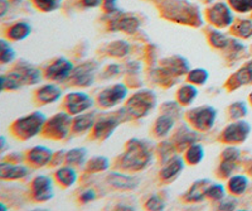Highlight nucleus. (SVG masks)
<instances>
[{
  "label": "nucleus",
  "instance_id": "nucleus-59",
  "mask_svg": "<svg viewBox=\"0 0 252 211\" xmlns=\"http://www.w3.org/2000/svg\"><path fill=\"white\" fill-rule=\"evenodd\" d=\"M249 99H250V103H251V104H252V91H251V93H250Z\"/></svg>",
  "mask_w": 252,
  "mask_h": 211
},
{
  "label": "nucleus",
  "instance_id": "nucleus-16",
  "mask_svg": "<svg viewBox=\"0 0 252 211\" xmlns=\"http://www.w3.org/2000/svg\"><path fill=\"white\" fill-rule=\"evenodd\" d=\"M186 163L187 162L184 157L179 156L177 153L173 154L169 158H166L163 162L160 172H159V176H160L161 181H164L166 183L173 182L183 172L184 167H186Z\"/></svg>",
  "mask_w": 252,
  "mask_h": 211
},
{
  "label": "nucleus",
  "instance_id": "nucleus-29",
  "mask_svg": "<svg viewBox=\"0 0 252 211\" xmlns=\"http://www.w3.org/2000/svg\"><path fill=\"white\" fill-rule=\"evenodd\" d=\"M199 90L195 85L187 82L177 90V102L182 106H190L197 100Z\"/></svg>",
  "mask_w": 252,
  "mask_h": 211
},
{
  "label": "nucleus",
  "instance_id": "nucleus-8",
  "mask_svg": "<svg viewBox=\"0 0 252 211\" xmlns=\"http://www.w3.org/2000/svg\"><path fill=\"white\" fill-rule=\"evenodd\" d=\"M73 70H75L73 62L69 58L60 56V57H56L55 60H52L51 64L46 67L44 76L49 81L61 84V82L68 81Z\"/></svg>",
  "mask_w": 252,
  "mask_h": 211
},
{
  "label": "nucleus",
  "instance_id": "nucleus-40",
  "mask_svg": "<svg viewBox=\"0 0 252 211\" xmlns=\"http://www.w3.org/2000/svg\"><path fill=\"white\" fill-rule=\"evenodd\" d=\"M227 195V190L222 183L212 182L208 186L206 191V199L211 200L213 203H217L220 200L223 199Z\"/></svg>",
  "mask_w": 252,
  "mask_h": 211
},
{
  "label": "nucleus",
  "instance_id": "nucleus-31",
  "mask_svg": "<svg viewBox=\"0 0 252 211\" xmlns=\"http://www.w3.org/2000/svg\"><path fill=\"white\" fill-rule=\"evenodd\" d=\"M87 159H89V150L85 147L72 148L67 150L66 163L73 167H85Z\"/></svg>",
  "mask_w": 252,
  "mask_h": 211
},
{
  "label": "nucleus",
  "instance_id": "nucleus-2",
  "mask_svg": "<svg viewBox=\"0 0 252 211\" xmlns=\"http://www.w3.org/2000/svg\"><path fill=\"white\" fill-rule=\"evenodd\" d=\"M163 13L164 17L178 23L193 24L195 27L203 23L199 8L186 0H168L163 6Z\"/></svg>",
  "mask_w": 252,
  "mask_h": 211
},
{
  "label": "nucleus",
  "instance_id": "nucleus-56",
  "mask_svg": "<svg viewBox=\"0 0 252 211\" xmlns=\"http://www.w3.org/2000/svg\"><path fill=\"white\" fill-rule=\"evenodd\" d=\"M1 144H0V149H1V153H4V150H5L6 148V138L5 136H1Z\"/></svg>",
  "mask_w": 252,
  "mask_h": 211
},
{
  "label": "nucleus",
  "instance_id": "nucleus-21",
  "mask_svg": "<svg viewBox=\"0 0 252 211\" xmlns=\"http://www.w3.org/2000/svg\"><path fill=\"white\" fill-rule=\"evenodd\" d=\"M161 65H163L161 67L169 75H172V77H179L182 75H187L190 71L189 61L181 55H174L164 58L163 61H161Z\"/></svg>",
  "mask_w": 252,
  "mask_h": 211
},
{
  "label": "nucleus",
  "instance_id": "nucleus-25",
  "mask_svg": "<svg viewBox=\"0 0 252 211\" xmlns=\"http://www.w3.org/2000/svg\"><path fill=\"white\" fill-rule=\"evenodd\" d=\"M211 183H212V181L209 178L197 179V181L188 188V191H187L186 194H184V201L189 204L202 203V201L206 199V191Z\"/></svg>",
  "mask_w": 252,
  "mask_h": 211
},
{
  "label": "nucleus",
  "instance_id": "nucleus-32",
  "mask_svg": "<svg viewBox=\"0 0 252 211\" xmlns=\"http://www.w3.org/2000/svg\"><path fill=\"white\" fill-rule=\"evenodd\" d=\"M231 85H233L231 89H236L242 85L252 84V60H250L244 67H241L237 72L229 78Z\"/></svg>",
  "mask_w": 252,
  "mask_h": 211
},
{
  "label": "nucleus",
  "instance_id": "nucleus-6",
  "mask_svg": "<svg viewBox=\"0 0 252 211\" xmlns=\"http://www.w3.org/2000/svg\"><path fill=\"white\" fill-rule=\"evenodd\" d=\"M72 123L73 115H71L68 111H60L47 120L42 134L55 141L66 139L72 133Z\"/></svg>",
  "mask_w": 252,
  "mask_h": 211
},
{
  "label": "nucleus",
  "instance_id": "nucleus-12",
  "mask_svg": "<svg viewBox=\"0 0 252 211\" xmlns=\"http://www.w3.org/2000/svg\"><path fill=\"white\" fill-rule=\"evenodd\" d=\"M251 133V125L246 120L238 119L229 123L220 133V141L226 144H241L249 138Z\"/></svg>",
  "mask_w": 252,
  "mask_h": 211
},
{
  "label": "nucleus",
  "instance_id": "nucleus-50",
  "mask_svg": "<svg viewBox=\"0 0 252 211\" xmlns=\"http://www.w3.org/2000/svg\"><path fill=\"white\" fill-rule=\"evenodd\" d=\"M227 51H229V57H240V55L242 52H244L245 49H246V47H245L244 43H241L238 39H236V38H231V42H229L228 47H227Z\"/></svg>",
  "mask_w": 252,
  "mask_h": 211
},
{
  "label": "nucleus",
  "instance_id": "nucleus-19",
  "mask_svg": "<svg viewBox=\"0 0 252 211\" xmlns=\"http://www.w3.org/2000/svg\"><path fill=\"white\" fill-rule=\"evenodd\" d=\"M55 157V152L44 145H35L28 150L26 161L29 166L34 168H42L51 165Z\"/></svg>",
  "mask_w": 252,
  "mask_h": 211
},
{
  "label": "nucleus",
  "instance_id": "nucleus-10",
  "mask_svg": "<svg viewBox=\"0 0 252 211\" xmlns=\"http://www.w3.org/2000/svg\"><path fill=\"white\" fill-rule=\"evenodd\" d=\"M63 105H64L66 111H68L71 115L76 116L78 114L90 111L94 107V100L91 95H89L85 91L75 90V91H71V93L67 94Z\"/></svg>",
  "mask_w": 252,
  "mask_h": 211
},
{
  "label": "nucleus",
  "instance_id": "nucleus-43",
  "mask_svg": "<svg viewBox=\"0 0 252 211\" xmlns=\"http://www.w3.org/2000/svg\"><path fill=\"white\" fill-rule=\"evenodd\" d=\"M247 113H249V109H247V104L245 102H235L228 107V114L233 120L244 119Z\"/></svg>",
  "mask_w": 252,
  "mask_h": 211
},
{
  "label": "nucleus",
  "instance_id": "nucleus-57",
  "mask_svg": "<svg viewBox=\"0 0 252 211\" xmlns=\"http://www.w3.org/2000/svg\"><path fill=\"white\" fill-rule=\"evenodd\" d=\"M115 209L116 210H135V208H132L130 205H118Z\"/></svg>",
  "mask_w": 252,
  "mask_h": 211
},
{
  "label": "nucleus",
  "instance_id": "nucleus-39",
  "mask_svg": "<svg viewBox=\"0 0 252 211\" xmlns=\"http://www.w3.org/2000/svg\"><path fill=\"white\" fill-rule=\"evenodd\" d=\"M209 80V72L203 67H195V69H190L188 73H187V81L190 84L195 85V86H203L207 84Z\"/></svg>",
  "mask_w": 252,
  "mask_h": 211
},
{
  "label": "nucleus",
  "instance_id": "nucleus-33",
  "mask_svg": "<svg viewBox=\"0 0 252 211\" xmlns=\"http://www.w3.org/2000/svg\"><path fill=\"white\" fill-rule=\"evenodd\" d=\"M249 187V178L245 175H232L227 182V190L231 195L241 196L246 192Z\"/></svg>",
  "mask_w": 252,
  "mask_h": 211
},
{
  "label": "nucleus",
  "instance_id": "nucleus-18",
  "mask_svg": "<svg viewBox=\"0 0 252 211\" xmlns=\"http://www.w3.org/2000/svg\"><path fill=\"white\" fill-rule=\"evenodd\" d=\"M15 71L19 72V75L23 78L26 86H34L42 82L43 80V72L39 67L35 65L31 64V62L26 61V60H20L17 62L14 66Z\"/></svg>",
  "mask_w": 252,
  "mask_h": 211
},
{
  "label": "nucleus",
  "instance_id": "nucleus-38",
  "mask_svg": "<svg viewBox=\"0 0 252 211\" xmlns=\"http://www.w3.org/2000/svg\"><path fill=\"white\" fill-rule=\"evenodd\" d=\"M17 58V52L10 44V42L5 38L0 39V64L5 66V65L12 64Z\"/></svg>",
  "mask_w": 252,
  "mask_h": 211
},
{
  "label": "nucleus",
  "instance_id": "nucleus-54",
  "mask_svg": "<svg viewBox=\"0 0 252 211\" xmlns=\"http://www.w3.org/2000/svg\"><path fill=\"white\" fill-rule=\"evenodd\" d=\"M103 0H81L83 8L87 9H96L102 5Z\"/></svg>",
  "mask_w": 252,
  "mask_h": 211
},
{
  "label": "nucleus",
  "instance_id": "nucleus-46",
  "mask_svg": "<svg viewBox=\"0 0 252 211\" xmlns=\"http://www.w3.org/2000/svg\"><path fill=\"white\" fill-rule=\"evenodd\" d=\"M145 209L149 211H163L165 210V201L158 195H152L145 201Z\"/></svg>",
  "mask_w": 252,
  "mask_h": 211
},
{
  "label": "nucleus",
  "instance_id": "nucleus-47",
  "mask_svg": "<svg viewBox=\"0 0 252 211\" xmlns=\"http://www.w3.org/2000/svg\"><path fill=\"white\" fill-rule=\"evenodd\" d=\"M229 6L238 13L252 12V0H227Z\"/></svg>",
  "mask_w": 252,
  "mask_h": 211
},
{
  "label": "nucleus",
  "instance_id": "nucleus-60",
  "mask_svg": "<svg viewBox=\"0 0 252 211\" xmlns=\"http://www.w3.org/2000/svg\"><path fill=\"white\" fill-rule=\"evenodd\" d=\"M250 174H251V176H252V166H251V168H250Z\"/></svg>",
  "mask_w": 252,
  "mask_h": 211
},
{
  "label": "nucleus",
  "instance_id": "nucleus-58",
  "mask_svg": "<svg viewBox=\"0 0 252 211\" xmlns=\"http://www.w3.org/2000/svg\"><path fill=\"white\" fill-rule=\"evenodd\" d=\"M202 1H203L204 4H213V3H216L217 0H202Z\"/></svg>",
  "mask_w": 252,
  "mask_h": 211
},
{
  "label": "nucleus",
  "instance_id": "nucleus-15",
  "mask_svg": "<svg viewBox=\"0 0 252 211\" xmlns=\"http://www.w3.org/2000/svg\"><path fill=\"white\" fill-rule=\"evenodd\" d=\"M106 181L112 188L119 191L136 190L141 182L140 177L135 176V175L126 174V171H124V172L112 171V172L107 175Z\"/></svg>",
  "mask_w": 252,
  "mask_h": 211
},
{
  "label": "nucleus",
  "instance_id": "nucleus-11",
  "mask_svg": "<svg viewBox=\"0 0 252 211\" xmlns=\"http://www.w3.org/2000/svg\"><path fill=\"white\" fill-rule=\"evenodd\" d=\"M207 19L216 28H227V27L232 26L233 21H235L233 9L224 1H218V3L213 4L211 8H208Z\"/></svg>",
  "mask_w": 252,
  "mask_h": 211
},
{
  "label": "nucleus",
  "instance_id": "nucleus-24",
  "mask_svg": "<svg viewBox=\"0 0 252 211\" xmlns=\"http://www.w3.org/2000/svg\"><path fill=\"white\" fill-rule=\"evenodd\" d=\"M55 181L63 188H71L77 183L78 172L76 167L71 165L60 166L55 171Z\"/></svg>",
  "mask_w": 252,
  "mask_h": 211
},
{
  "label": "nucleus",
  "instance_id": "nucleus-7",
  "mask_svg": "<svg viewBox=\"0 0 252 211\" xmlns=\"http://www.w3.org/2000/svg\"><path fill=\"white\" fill-rule=\"evenodd\" d=\"M127 96H129V87L124 82H118L101 90V93L96 99V103L102 109H114L126 102Z\"/></svg>",
  "mask_w": 252,
  "mask_h": 211
},
{
  "label": "nucleus",
  "instance_id": "nucleus-28",
  "mask_svg": "<svg viewBox=\"0 0 252 211\" xmlns=\"http://www.w3.org/2000/svg\"><path fill=\"white\" fill-rule=\"evenodd\" d=\"M32 33V24L27 21H18L14 24L9 27L6 35H8L9 41L20 42L24 41L31 35Z\"/></svg>",
  "mask_w": 252,
  "mask_h": 211
},
{
  "label": "nucleus",
  "instance_id": "nucleus-45",
  "mask_svg": "<svg viewBox=\"0 0 252 211\" xmlns=\"http://www.w3.org/2000/svg\"><path fill=\"white\" fill-rule=\"evenodd\" d=\"M238 205L237 199L235 197V195H231V196H224L223 199L220 200L216 203V210H222V211H231L235 210Z\"/></svg>",
  "mask_w": 252,
  "mask_h": 211
},
{
  "label": "nucleus",
  "instance_id": "nucleus-37",
  "mask_svg": "<svg viewBox=\"0 0 252 211\" xmlns=\"http://www.w3.org/2000/svg\"><path fill=\"white\" fill-rule=\"evenodd\" d=\"M208 41L209 44L217 49H226L228 47L229 42H231V38L226 35L224 32H222L220 28L212 29L208 35Z\"/></svg>",
  "mask_w": 252,
  "mask_h": 211
},
{
  "label": "nucleus",
  "instance_id": "nucleus-17",
  "mask_svg": "<svg viewBox=\"0 0 252 211\" xmlns=\"http://www.w3.org/2000/svg\"><path fill=\"white\" fill-rule=\"evenodd\" d=\"M31 174V166L27 163H14L3 159L0 163V177L3 181H19Z\"/></svg>",
  "mask_w": 252,
  "mask_h": 211
},
{
  "label": "nucleus",
  "instance_id": "nucleus-4",
  "mask_svg": "<svg viewBox=\"0 0 252 211\" xmlns=\"http://www.w3.org/2000/svg\"><path fill=\"white\" fill-rule=\"evenodd\" d=\"M157 106V95L149 89H141L127 98L124 106L130 119L146 118Z\"/></svg>",
  "mask_w": 252,
  "mask_h": 211
},
{
  "label": "nucleus",
  "instance_id": "nucleus-9",
  "mask_svg": "<svg viewBox=\"0 0 252 211\" xmlns=\"http://www.w3.org/2000/svg\"><path fill=\"white\" fill-rule=\"evenodd\" d=\"M123 122L124 119L119 110L112 114H102L96 119L94 127L92 129V137L97 141H106L115 133V130L118 129L120 123Z\"/></svg>",
  "mask_w": 252,
  "mask_h": 211
},
{
  "label": "nucleus",
  "instance_id": "nucleus-42",
  "mask_svg": "<svg viewBox=\"0 0 252 211\" xmlns=\"http://www.w3.org/2000/svg\"><path fill=\"white\" fill-rule=\"evenodd\" d=\"M236 168H237V162L222 159L220 165H218L217 170H216V174L220 178H229L236 171Z\"/></svg>",
  "mask_w": 252,
  "mask_h": 211
},
{
  "label": "nucleus",
  "instance_id": "nucleus-52",
  "mask_svg": "<svg viewBox=\"0 0 252 211\" xmlns=\"http://www.w3.org/2000/svg\"><path fill=\"white\" fill-rule=\"evenodd\" d=\"M121 72H123V67H121V65L118 64L109 65V66L106 67V70H105V75L109 78L116 77V76L120 75Z\"/></svg>",
  "mask_w": 252,
  "mask_h": 211
},
{
  "label": "nucleus",
  "instance_id": "nucleus-1",
  "mask_svg": "<svg viewBox=\"0 0 252 211\" xmlns=\"http://www.w3.org/2000/svg\"><path fill=\"white\" fill-rule=\"evenodd\" d=\"M153 162L152 147L145 139L131 138L125 145V152L120 156L119 166L123 171L135 174L146 170Z\"/></svg>",
  "mask_w": 252,
  "mask_h": 211
},
{
  "label": "nucleus",
  "instance_id": "nucleus-30",
  "mask_svg": "<svg viewBox=\"0 0 252 211\" xmlns=\"http://www.w3.org/2000/svg\"><path fill=\"white\" fill-rule=\"evenodd\" d=\"M23 86H26L23 78L14 69L9 73H6V75L5 73L1 75V91H6V90H9V91H17V90L22 89Z\"/></svg>",
  "mask_w": 252,
  "mask_h": 211
},
{
  "label": "nucleus",
  "instance_id": "nucleus-53",
  "mask_svg": "<svg viewBox=\"0 0 252 211\" xmlns=\"http://www.w3.org/2000/svg\"><path fill=\"white\" fill-rule=\"evenodd\" d=\"M118 1L119 0H103V6H105V10H106V12H109L110 14H114L115 12H119Z\"/></svg>",
  "mask_w": 252,
  "mask_h": 211
},
{
  "label": "nucleus",
  "instance_id": "nucleus-41",
  "mask_svg": "<svg viewBox=\"0 0 252 211\" xmlns=\"http://www.w3.org/2000/svg\"><path fill=\"white\" fill-rule=\"evenodd\" d=\"M233 35L238 38L252 37V21L251 19H242L233 26Z\"/></svg>",
  "mask_w": 252,
  "mask_h": 211
},
{
  "label": "nucleus",
  "instance_id": "nucleus-22",
  "mask_svg": "<svg viewBox=\"0 0 252 211\" xmlns=\"http://www.w3.org/2000/svg\"><path fill=\"white\" fill-rule=\"evenodd\" d=\"M62 89L58 86L56 82H51V84H46L43 86L38 87L35 91V100L38 104L48 105L55 104V103L60 102L62 99Z\"/></svg>",
  "mask_w": 252,
  "mask_h": 211
},
{
  "label": "nucleus",
  "instance_id": "nucleus-3",
  "mask_svg": "<svg viewBox=\"0 0 252 211\" xmlns=\"http://www.w3.org/2000/svg\"><path fill=\"white\" fill-rule=\"evenodd\" d=\"M47 120L48 118L46 114L35 110L33 113L18 118L10 127V132L18 139L29 141L43 133Z\"/></svg>",
  "mask_w": 252,
  "mask_h": 211
},
{
  "label": "nucleus",
  "instance_id": "nucleus-14",
  "mask_svg": "<svg viewBox=\"0 0 252 211\" xmlns=\"http://www.w3.org/2000/svg\"><path fill=\"white\" fill-rule=\"evenodd\" d=\"M97 70L98 65L94 61L83 62L78 66H75V70H73L68 81H71L76 87H90L91 85H94V80H96Z\"/></svg>",
  "mask_w": 252,
  "mask_h": 211
},
{
  "label": "nucleus",
  "instance_id": "nucleus-13",
  "mask_svg": "<svg viewBox=\"0 0 252 211\" xmlns=\"http://www.w3.org/2000/svg\"><path fill=\"white\" fill-rule=\"evenodd\" d=\"M31 195L35 203H47L55 196V182L46 175H38L31 182Z\"/></svg>",
  "mask_w": 252,
  "mask_h": 211
},
{
  "label": "nucleus",
  "instance_id": "nucleus-5",
  "mask_svg": "<svg viewBox=\"0 0 252 211\" xmlns=\"http://www.w3.org/2000/svg\"><path fill=\"white\" fill-rule=\"evenodd\" d=\"M187 123L198 132H208L215 127L217 120V110L212 105H201L189 109L186 113Z\"/></svg>",
  "mask_w": 252,
  "mask_h": 211
},
{
  "label": "nucleus",
  "instance_id": "nucleus-51",
  "mask_svg": "<svg viewBox=\"0 0 252 211\" xmlns=\"http://www.w3.org/2000/svg\"><path fill=\"white\" fill-rule=\"evenodd\" d=\"M96 199H97V192H96L94 188H86V190H83L80 194V203L83 204V205L92 203Z\"/></svg>",
  "mask_w": 252,
  "mask_h": 211
},
{
  "label": "nucleus",
  "instance_id": "nucleus-44",
  "mask_svg": "<svg viewBox=\"0 0 252 211\" xmlns=\"http://www.w3.org/2000/svg\"><path fill=\"white\" fill-rule=\"evenodd\" d=\"M35 8L42 10L44 13L56 12L57 9L61 8L62 0H32Z\"/></svg>",
  "mask_w": 252,
  "mask_h": 211
},
{
  "label": "nucleus",
  "instance_id": "nucleus-48",
  "mask_svg": "<svg viewBox=\"0 0 252 211\" xmlns=\"http://www.w3.org/2000/svg\"><path fill=\"white\" fill-rule=\"evenodd\" d=\"M241 157V149L236 147L235 144H228L220 153V158L226 159V161H232V162H238Z\"/></svg>",
  "mask_w": 252,
  "mask_h": 211
},
{
  "label": "nucleus",
  "instance_id": "nucleus-35",
  "mask_svg": "<svg viewBox=\"0 0 252 211\" xmlns=\"http://www.w3.org/2000/svg\"><path fill=\"white\" fill-rule=\"evenodd\" d=\"M110 159L106 156H94L87 159L85 170L89 174H101L110 168Z\"/></svg>",
  "mask_w": 252,
  "mask_h": 211
},
{
  "label": "nucleus",
  "instance_id": "nucleus-20",
  "mask_svg": "<svg viewBox=\"0 0 252 211\" xmlns=\"http://www.w3.org/2000/svg\"><path fill=\"white\" fill-rule=\"evenodd\" d=\"M199 133L201 132L195 130L194 128H192L189 124H183L175 130L172 143L178 150H186L189 145L198 142Z\"/></svg>",
  "mask_w": 252,
  "mask_h": 211
},
{
  "label": "nucleus",
  "instance_id": "nucleus-36",
  "mask_svg": "<svg viewBox=\"0 0 252 211\" xmlns=\"http://www.w3.org/2000/svg\"><path fill=\"white\" fill-rule=\"evenodd\" d=\"M130 51H131V46H130L129 42L124 41V39L114 41L107 46V53H109L111 57H126V56H129Z\"/></svg>",
  "mask_w": 252,
  "mask_h": 211
},
{
  "label": "nucleus",
  "instance_id": "nucleus-26",
  "mask_svg": "<svg viewBox=\"0 0 252 211\" xmlns=\"http://www.w3.org/2000/svg\"><path fill=\"white\" fill-rule=\"evenodd\" d=\"M97 115L94 111H87V113L78 114L73 118V123H72V134H86L91 132L94 127Z\"/></svg>",
  "mask_w": 252,
  "mask_h": 211
},
{
  "label": "nucleus",
  "instance_id": "nucleus-49",
  "mask_svg": "<svg viewBox=\"0 0 252 211\" xmlns=\"http://www.w3.org/2000/svg\"><path fill=\"white\" fill-rule=\"evenodd\" d=\"M164 114L172 115L173 118H179L182 115V105L178 102H165L161 105Z\"/></svg>",
  "mask_w": 252,
  "mask_h": 211
},
{
  "label": "nucleus",
  "instance_id": "nucleus-27",
  "mask_svg": "<svg viewBox=\"0 0 252 211\" xmlns=\"http://www.w3.org/2000/svg\"><path fill=\"white\" fill-rule=\"evenodd\" d=\"M175 122H177V119L173 118L172 115L163 113L155 119L154 125H153V134L157 138H166V137H169V134L172 133L175 127Z\"/></svg>",
  "mask_w": 252,
  "mask_h": 211
},
{
  "label": "nucleus",
  "instance_id": "nucleus-34",
  "mask_svg": "<svg viewBox=\"0 0 252 211\" xmlns=\"http://www.w3.org/2000/svg\"><path fill=\"white\" fill-rule=\"evenodd\" d=\"M206 156V150L201 143H193L184 150V159L188 165L197 166L202 162Z\"/></svg>",
  "mask_w": 252,
  "mask_h": 211
},
{
  "label": "nucleus",
  "instance_id": "nucleus-55",
  "mask_svg": "<svg viewBox=\"0 0 252 211\" xmlns=\"http://www.w3.org/2000/svg\"><path fill=\"white\" fill-rule=\"evenodd\" d=\"M9 4L6 0H0V6H1V17H5L6 14V10H8L9 8Z\"/></svg>",
  "mask_w": 252,
  "mask_h": 211
},
{
  "label": "nucleus",
  "instance_id": "nucleus-23",
  "mask_svg": "<svg viewBox=\"0 0 252 211\" xmlns=\"http://www.w3.org/2000/svg\"><path fill=\"white\" fill-rule=\"evenodd\" d=\"M112 31H121L125 33H135L140 28V19L135 15L119 14L114 18L110 23Z\"/></svg>",
  "mask_w": 252,
  "mask_h": 211
}]
</instances>
